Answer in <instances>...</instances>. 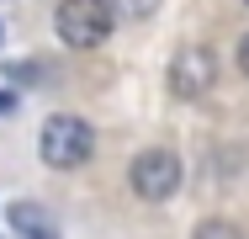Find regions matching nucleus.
Masks as SVG:
<instances>
[{"mask_svg":"<svg viewBox=\"0 0 249 239\" xmlns=\"http://www.w3.org/2000/svg\"><path fill=\"white\" fill-rule=\"evenodd\" d=\"M191 239H244V234H239V223H228V218H201Z\"/></svg>","mask_w":249,"mask_h":239,"instance_id":"nucleus-7","label":"nucleus"},{"mask_svg":"<svg viewBox=\"0 0 249 239\" xmlns=\"http://www.w3.org/2000/svg\"><path fill=\"white\" fill-rule=\"evenodd\" d=\"M212 80H217V59H212V48H180L175 59H170V91L180 96V101H196V96L212 91Z\"/></svg>","mask_w":249,"mask_h":239,"instance_id":"nucleus-4","label":"nucleus"},{"mask_svg":"<svg viewBox=\"0 0 249 239\" xmlns=\"http://www.w3.org/2000/svg\"><path fill=\"white\" fill-rule=\"evenodd\" d=\"M0 43H5V27H0Z\"/></svg>","mask_w":249,"mask_h":239,"instance_id":"nucleus-10","label":"nucleus"},{"mask_svg":"<svg viewBox=\"0 0 249 239\" xmlns=\"http://www.w3.org/2000/svg\"><path fill=\"white\" fill-rule=\"evenodd\" d=\"M37 154H43V165H53V170H80V165L96 154V133H90L85 117L58 112V117L43 122V133H37Z\"/></svg>","mask_w":249,"mask_h":239,"instance_id":"nucleus-1","label":"nucleus"},{"mask_svg":"<svg viewBox=\"0 0 249 239\" xmlns=\"http://www.w3.org/2000/svg\"><path fill=\"white\" fill-rule=\"evenodd\" d=\"M239 69L249 75V32H244V43H239Z\"/></svg>","mask_w":249,"mask_h":239,"instance_id":"nucleus-8","label":"nucleus"},{"mask_svg":"<svg viewBox=\"0 0 249 239\" xmlns=\"http://www.w3.org/2000/svg\"><path fill=\"white\" fill-rule=\"evenodd\" d=\"M111 5V16H127V21H149L154 11L164 5V0H106Z\"/></svg>","mask_w":249,"mask_h":239,"instance_id":"nucleus-6","label":"nucleus"},{"mask_svg":"<svg viewBox=\"0 0 249 239\" xmlns=\"http://www.w3.org/2000/svg\"><path fill=\"white\" fill-rule=\"evenodd\" d=\"M0 112H11V96H5V91H0Z\"/></svg>","mask_w":249,"mask_h":239,"instance_id":"nucleus-9","label":"nucleus"},{"mask_svg":"<svg viewBox=\"0 0 249 239\" xmlns=\"http://www.w3.org/2000/svg\"><path fill=\"white\" fill-rule=\"evenodd\" d=\"M5 223L16 229V239H58V223H53V213L43 202H11Z\"/></svg>","mask_w":249,"mask_h":239,"instance_id":"nucleus-5","label":"nucleus"},{"mask_svg":"<svg viewBox=\"0 0 249 239\" xmlns=\"http://www.w3.org/2000/svg\"><path fill=\"white\" fill-rule=\"evenodd\" d=\"M127 181H133V191H138L143 202H170V197L180 191V159H175L170 149H143V154L133 159Z\"/></svg>","mask_w":249,"mask_h":239,"instance_id":"nucleus-3","label":"nucleus"},{"mask_svg":"<svg viewBox=\"0 0 249 239\" xmlns=\"http://www.w3.org/2000/svg\"><path fill=\"white\" fill-rule=\"evenodd\" d=\"M53 27L69 48H101L111 38V5L106 0H58Z\"/></svg>","mask_w":249,"mask_h":239,"instance_id":"nucleus-2","label":"nucleus"}]
</instances>
